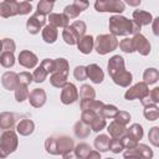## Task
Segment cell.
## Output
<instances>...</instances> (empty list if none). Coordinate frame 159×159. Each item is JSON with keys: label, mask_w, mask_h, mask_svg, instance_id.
<instances>
[{"label": "cell", "mask_w": 159, "mask_h": 159, "mask_svg": "<svg viewBox=\"0 0 159 159\" xmlns=\"http://www.w3.org/2000/svg\"><path fill=\"white\" fill-rule=\"evenodd\" d=\"M109 32L113 36H128L140 34V26L122 15H113L109 17Z\"/></svg>", "instance_id": "1"}, {"label": "cell", "mask_w": 159, "mask_h": 159, "mask_svg": "<svg viewBox=\"0 0 159 159\" xmlns=\"http://www.w3.org/2000/svg\"><path fill=\"white\" fill-rule=\"evenodd\" d=\"M19 139L16 132L12 129L4 130V133L0 135V159H5L9 154L14 153L17 149Z\"/></svg>", "instance_id": "2"}, {"label": "cell", "mask_w": 159, "mask_h": 159, "mask_svg": "<svg viewBox=\"0 0 159 159\" xmlns=\"http://www.w3.org/2000/svg\"><path fill=\"white\" fill-rule=\"evenodd\" d=\"M118 47V40L111 34L98 35L94 40V50L98 55H107Z\"/></svg>", "instance_id": "3"}, {"label": "cell", "mask_w": 159, "mask_h": 159, "mask_svg": "<svg viewBox=\"0 0 159 159\" xmlns=\"http://www.w3.org/2000/svg\"><path fill=\"white\" fill-rule=\"evenodd\" d=\"M94 9L98 12H116L119 15L125 10V4L120 0H97Z\"/></svg>", "instance_id": "4"}, {"label": "cell", "mask_w": 159, "mask_h": 159, "mask_svg": "<svg viewBox=\"0 0 159 159\" xmlns=\"http://www.w3.org/2000/svg\"><path fill=\"white\" fill-rule=\"evenodd\" d=\"M123 157L124 159H152L154 157V153L147 144L138 143L137 147L127 149L123 153Z\"/></svg>", "instance_id": "5"}, {"label": "cell", "mask_w": 159, "mask_h": 159, "mask_svg": "<svg viewBox=\"0 0 159 159\" xmlns=\"http://www.w3.org/2000/svg\"><path fill=\"white\" fill-rule=\"evenodd\" d=\"M148 94H149V86L142 81V82H138L134 86L129 87L124 93V98L127 101H133V99H140L142 101Z\"/></svg>", "instance_id": "6"}, {"label": "cell", "mask_w": 159, "mask_h": 159, "mask_svg": "<svg viewBox=\"0 0 159 159\" xmlns=\"http://www.w3.org/2000/svg\"><path fill=\"white\" fill-rule=\"evenodd\" d=\"M61 89L60 99L63 104H72L78 99V89L73 83L67 82Z\"/></svg>", "instance_id": "7"}, {"label": "cell", "mask_w": 159, "mask_h": 159, "mask_svg": "<svg viewBox=\"0 0 159 159\" xmlns=\"http://www.w3.org/2000/svg\"><path fill=\"white\" fill-rule=\"evenodd\" d=\"M133 50L139 52L142 56H148L150 53V42L147 40V37L142 34H137L132 37Z\"/></svg>", "instance_id": "8"}, {"label": "cell", "mask_w": 159, "mask_h": 159, "mask_svg": "<svg viewBox=\"0 0 159 159\" xmlns=\"http://www.w3.org/2000/svg\"><path fill=\"white\" fill-rule=\"evenodd\" d=\"M46 20H47L46 16L35 12V14L31 15V16L29 17V20L26 21V29H27V31H29L31 35H36V34H39L40 30H41V27L45 26Z\"/></svg>", "instance_id": "9"}, {"label": "cell", "mask_w": 159, "mask_h": 159, "mask_svg": "<svg viewBox=\"0 0 159 159\" xmlns=\"http://www.w3.org/2000/svg\"><path fill=\"white\" fill-rule=\"evenodd\" d=\"M55 143H56V152L57 155H63L75 148V142L71 137L67 135H60L55 137Z\"/></svg>", "instance_id": "10"}, {"label": "cell", "mask_w": 159, "mask_h": 159, "mask_svg": "<svg viewBox=\"0 0 159 159\" xmlns=\"http://www.w3.org/2000/svg\"><path fill=\"white\" fill-rule=\"evenodd\" d=\"M17 62L20 66H22L25 68H35L39 62V58L34 52H31L29 50H24V51H20V53L17 56Z\"/></svg>", "instance_id": "11"}, {"label": "cell", "mask_w": 159, "mask_h": 159, "mask_svg": "<svg viewBox=\"0 0 159 159\" xmlns=\"http://www.w3.org/2000/svg\"><path fill=\"white\" fill-rule=\"evenodd\" d=\"M27 99H29V103L34 108H41L46 103L47 96H46L45 89H42V88H35V89H32L29 93Z\"/></svg>", "instance_id": "12"}, {"label": "cell", "mask_w": 159, "mask_h": 159, "mask_svg": "<svg viewBox=\"0 0 159 159\" xmlns=\"http://www.w3.org/2000/svg\"><path fill=\"white\" fill-rule=\"evenodd\" d=\"M125 70V63H124V58L119 55H114L112 56L109 60H108V63H107V71H108V75L112 77L113 75L116 73H119L122 71Z\"/></svg>", "instance_id": "13"}, {"label": "cell", "mask_w": 159, "mask_h": 159, "mask_svg": "<svg viewBox=\"0 0 159 159\" xmlns=\"http://www.w3.org/2000/svg\"><path fill=\"white\" fill-rule=\"evenodd\" d=\"M86 72H87V78H89L96 84L102 83L104 80V72L101 68V66H98L97 63H89L88 66H86Z\"/></svg>", "instance_id": "14"}, {"label": "cell", "mask_w": 159, "mask_h": 159, "mask_svg": "<svg viewBox=\"0 0 159 159\" xmlns=\"http://www.w3.org/2000/svg\"><path fill=\"white\" fill-rule=\"evenodd\" d=\"M17 15V1L15 0H4L0 1V16L1 17H11Z\"/></svg>", "instance_id": "15"}, {"label": "cell", "mask_w": 159, "mask_h": 159, "mask_svg": "<svg viewBox=\"0 0 159 159\" xmlns=\"http://www.w3.org/2000/svg\"><path fill=\"white\" fill-rule=\"evenodd\" d=\"M76 45H77V48L80 50V52H82L83 55H89L92 52V50L94 48V39L91 35H84L78 39Z\"/></svg>", "instance_id": "16"}, {"label": "cell", "mask_w": 159, "mask_h": 159, "mask_svg": "<svg viewBox=\"0 0 159 159\" xmlns=\"http://www.w3.org/2000/svg\"><path fill=\"white\" fill-rule=\"evenodd\" d=\"M1 83L2 87L7 91H15V88L17 87V73L14 71H6L2 76H1Z\"/></svg>", "instance_id": "17"}, {"label": "cell", "mask_w": 159, "mask_h": 159, "mask_svg": "<svg viewBox=\"0 0 159 159\" xmlns=\"http://www.w3.org/2000/svg\"><path fill=\"white\" fill-rule=\"evenodd\" d=\"M111 78H112V81H113L116 84H118L119 87H129L130 83H132V81H133L132 73H130L129 71H127V70H124V71H122V72H119V73L113 75Z\"/></svg>", "instance_id": "18"}, {"label": "cell", "mask_w": 159, "mask_h": 159, "mask_svg": "<svg viewBox=\"0 0 159 159\" xmlns=\"http://www.w3.org/2000/svg\"><path fill=\"white\" fill-rule=\"evenodd\" d=\"M133 21H135L140 27L142 26H147L150 25L153 21V16L150 12L145 11V10H134L133 11Z\"/></svg>", "instance_id": "19"}, {"label": "cell", "mask_w": 159, "mask_h": 159, "mask_svg": "<svg viewBox=\"0 0 159 159\" xmlns=\"http://www.w3.org/2000/svg\"><path fill=\"white\" fill-rule=\"evenodd\" d=\"M48 25H51V26H53V27H67L68 26V22H70V20H68V17L66 16V15H63V14H57V12H51L50 15H48Z\"/></svg>", "instance_id": "20"}, {"label": "cell", "mask_w": 159, "mask_h": 159, "mask_svg": "<svg viewBox=\"0 0 159 159\" xmlns=\"http://www.w3.org/2000/svg\"><path fill=\"white\" fill-rule=\"evenodd\" d=\"M34 130H35V123L31 119H21L16 125V132L24 137L32 134Z\"/></svg>", "instance_id": "21"}, {"label": "cell", "mask_w": 159, "mask_h": 159, "mask_svg": "<svg viewBox=\"0 0 159 159\" xmlns=\"http://www.w3.org/2000/svg\"><path fill=\"white\" fill-rule=\"evenodd\" d=\"M107 132L108 134L112 137V138H116V139H120L125 133H127V128L118 124L116 120L111 122L108 125H107Z\"/></svg>", "instance_id": "22"}, {"label": "cell", "mask_w": 159, "mask_h": 159, "mask_svg": "<svg viewBox=\"0 0 159 159\" xmlns=\"http://www.w3.org/2000/svg\"><path fill=\"white\" fill-rule=\"evenodd\" d=\"M15 125V116L11 112H2L0 113V129L9 130L12 129Z\"/></svg>", "instance_id": "23"}, {"label": "cell", "mask_w": 159, "mask_h": 159, "mask_svg": "<svg viewBox=\"0 0 159 159\" xmlns=\"http://www.w3.org/2000/svg\"><path fill=\"white\" fill-rule=\"evenodd\" d=\"M58 36V31L56 27L51 26V25H45L42 29V40L46 43H53L56 42Z\"/></svg>", "instance_id": "24"}, {"label": "cell", "mask_w": 159, "mask_h": 159, "mask_svg": "<svg viewBox=\"0 0 159 159\" xmlns=\"http://www.w3.org/2000/svg\"><path fill=\"white\" fill-rule=\"evenodd\" d=\"M104 103L102 101H98V99H81V103H80V107L82 111H93V112H98Z\"/></svg>", "instance_id": "25"}, {"label": "cell", "mask_w": 159, "mask_h": 159, "mask_svg": "<svg viewBox=\"0 0 159 159\" xmlns=\"http://www.w3.org/2000/svg\"><path fill=\"white\" fill-rule=\"evenodd\" d=\"M68 71H70V63H68V61L66 58L60 57V58H55L53 60V72L68 76Z\"/></svg>", "instance_id": "26"}, {"label": "cell", "mask_w": 159, "mask_h": 159, "mask_svg": "<svg viewBox=\"0 0 159 159\" xmlns=\"http://www.w3.org/2000/svg\"><path fill=\"white\" fill-rule=\"evenodd\" d=\"M109 147V137L107 134H98L94 138V148L97 149V152L99 153H104L108 152Z\"/></svg>", "instance_id": "27"}, {"label": "cell", "mask_w": 159, "mask_h": 159, "mask_svg": "<svg viewBox=\"0 0 159 159\" xmlns=\"http://www.w3.org/2000/svg\"><path fill=\"white\" fill-rule=\"evenodd\" d=\"M159 80V71L154 67H150V68H147L144 70L143 72V82L145 84H154L157 83Z\"/></svg>", "instance_id": "28"}, {"label": "cell", "mask_w": 159, "mask_h": 159, "mask_svg": "<svg viewBox=\"0 0 159 159\" xmlns=\"http://www.w3.org/2000/svg\"><path fill=\"white\" fill-rule=\"evenodd\" d=\"M73 132H75V135L77 138H81V139H84L87 138L89 134H91V129H89V125L84 124L83 122L78 120L73 125Z\"/></svg>", "instance_id": "29"}, {"label": "cell", "mask_w": 159, "mask_h": 159, "mask_svg": "<svg viewBox=\"0 0 159 159\" xmlns=\"http://www.w3.org/2000/svg\"><path fill=\"white\" fill-rule=\"evenodd\" d=\"M62 39H63V41H65L67 45L73 46V45L77 43V41H78L80 37L77 36V34L75 32V30H73L71 26H67V27H65L63 31H62Z\"/></svg>", "instance_id": "30"}, {"label": "cell", "mask_w": 159, "mask_h": 159, "mask_svg": "<svg viewBox=\"0 0 159 159\" xmlns=\"http://www.w3.org/2000/svg\"><path fill=\"white\" fill-rule=\"evenodd\" d=\"M118 108L116 107V106H113V104H103L102 106V108L98 111V116H101L102 118H104V119H108V118H114L116 117V114L118 113Z\"/></svg>", "instance_id": "31"}, {"label": "cell", "mask_w": 159, "mask_h": 159, "mask_svg": "<svg viewBox=\"0 0 159 159\" xmlns=\"http://www.w3.org/2000/svg\"><path fill=\"white\" fill-rule=\"evenodd\" d=\"M143 114L145 117V119L153 122V120H157L159 118V108L157 104H149V106H145L144 107V111H143Z\"/></svg>", "instance_id": "32"}, {"label": "cell", "mask_w": 159, "mask_h": 159, "mask_svg": "<svg viewBox=\"0 0 159 159\" xmlns=\"http://www.w3.org/2000/svg\"><path fill=\"white\" fill-rule=\"evenodd\" d=\"M89 152H91V147L87 143H78L73 148V153L77 159H86L87 155L89 154Z\"/></svg>", "instance_id": "33"}, {"label": "cell", "mask_w": 159, "mask_h": 159, "mask_svg": "<svg viewBox=\"0 0 159 159\" xmlns=\"http://www.w3.org/2000/svg\"><path fill=\"white\" fill-rule=\"evenodd\" d=\"M53 6H55V2H53V1L41 0V1H39V4H37V10H36V12H37V14H41V15H43V16L50 15L51 11H52V9H53Z\"/></svg>", "instance_id": "34"}, {"label": "cell", "mask_w": 159, "mask_h": 159, "mask_svg": "<svg viewBox=\"0 0 159 159\" xmlns=\"http://www.w3.org/2000/svg\"><path fill=\"white\" fill-rule=\"evenodd\" d=\"M50 83H51V86L61 89L67 83V76L61 75V73H57V72H53V73H51Z\"/></svg>", "instance_id": "35"}, {"label": "cell", "mask_w": 159, "mask_h": 159, "mask_svg": "<svg viewBox=\"0 0 159 159\" xmlns=\"http://www.w3.org/2000/svg\"><path fill=\"white\" fill-rule=\"evenodd\" d=\"M140 102L144 107L149 106V104H158V102H159V87H155L152 91H149V94L145 98H143Z\"/></svg>", "instance_id": "36"}, {"label": "cell", "mask_w": 159, "mask_h": 159, "mask_svg": "<svg viewBox=\"0 0 159 159\" xmlns=\"http://www.w3.org/2000/svg\"><path fill=\"white\" fill-rule=\"evenodd\" d=\"M78 97H81L82 99H94L96 98V91L89 84H82L80 88Z\"/></svg>", "instance_id": "37"}, {"label": "cell", "mask_w": 159, "mask_h": 159, "mask_svg": "<svg viewBox=\"0 0 159 159\" xmlns=\"http://www.w3.org/2000/svg\"><path fill=\"white\" fill-rule=\"evenodd\" d=\"M127 133L133 137L135 140H140L144 135V130H143V127L139 124V123H133L128 129H127Z\"/></svg>", "instance_id": "38"}, {"label": "cell", "mask_w": 159, "mask_h": 159, "mask_svg": "<svg viewBox=\"0 0 159 159\" xmlns=\"http://www.w3.org/2000/svg\"><path fill=\"white\" fill-rule=\"evenodd\" d=\"M29 88L27 86H24V84H17V87L15 88V99L17 102H24L29 97Z\"/></svg>", "instance_id": "39"}, {"label": "cell", "mask_w": 159, "mask_h": 159, "mask_svg": "<svg viewBox=\"0 0 159 159\" xmlns=\"http://www.w3.org/2000/svg\"><path fill=\"white\" fill-rule=\"evenodd\" d=\"M0 65L5 68H10L15 65V56L11 52H2L0 55Z\"/></svg>", "instance_id": "40"}, {"label": "cell", "mask_w": 159, "mask_h": 159, "mask_svg": "<svg viewBox=\"0 0 159 159\" xmlns=\"http://www.w3.org/2000/svg\"><path fill=\"white\" fill-rule=\"evenodd\" d=\"M107 127V122L104 118H102L101 116L97 114V117L89 123V128L93 130V132H101L102 129H104Z\"/></svg>", "instance_id": "41"}, {"label": "cell", "mask_w": 159, "mask_h": 159, "mask_svg": "<svg viewBox=\"0 0 159 159\" xmlns=\"http://www.w3.org/2000/svg\"><path fill=\"white\" fill-rule=\"evenodd\" d=\"M70 26L75 30V32L77 34L78 37L84 36L86 30H87V26H86V22H84V21H82V20H76V21H73Z\"/></svg>", "instance_id": "42"}, {"label": "cell", "mask_w": 159, "mask_h": 159, "mask_svg": "<svg viewBox=\"0 0 159 159\" xmlns=\"http://www.w3.org/2000/svg\"><path fill=\"white\" fill-rule=\"evenodd\" d=\"M47 76H48V73L45 71V68H43L42 66L36 67V70H35L34 73H32L34 82H36V83H41V82H43V81L47 78Z\"/></svg>", "instance_id": "43"}, {"label": "cell", "mask_w": 159, "mask_h": 159, "mask_svg": "<svg viewBox=\"0 0 159 159\" xmlns=\"http://www.w3.org/2000/svg\"><path fill=\"white\" fill-rule=\"evenodd\" d=\"M114 120H116L118 124L125 127V125L129 123V120H130V114H129L128 112H125V111H118V113H117L116 117H114Z\"/></svg>", "instance_id": "44"}, {"label": "cell", "mask_w": 159, "mask_h": 159, "mask_svg": "<svg viewBox=\"0 0 159 159\" xmlns=\"http://www.w3.org/2000/svg\"><path fill=\"white\" fill-rule=\"evenodd\" d=\"M119 140H120V143H122V145H123L124 149L134 148V147H137V144H138V140H135V139H134L133 137H130L128 133H125Z\"/></svg>", "instance_id": "45"}, {"label": "cell", "mask_w": 159, "mask_h": 159, "mask_svg": "<svg viewBox=\"0 0 159 159\" xmlns=\"http://www.w3.org/2000/svg\"><path fill=\"white\" fill-rule=\"evenodd\" d=\"M34 81L32 78V75L27 71H24V72H20L17 73V83L19 84H24V86H29L31 82Z\"/></svg>", "instance_id": "46"}, {"label": "cell", "mask_w": 159, "mask_h": 159, "mask_svg": "<svg viewBox=\"0 0 159 159\" xmlns=\"http://www.w3.org/2000/svg\"><path fill=\"white\" fill-rule=\"evenodd\" d=\"M80 14H81V11L73 4H70V5L65 6V9H63V15H66L68 17V20L70 19H76Z\"/></svg>", "instance_id": "47"}, {"label": "cell", "mask_w": 159, "mask_h": 159, "mask_svg": "<svg viewBox=\"0 0 159 159\" xmlns=\"http://www.w3.org/2000/svg\"><path fill=\"white\" fill-rule=\"evenodd\" d=\"M1 43H2V51H4V52H11V53L15 52V50H16V43H15V41H14L12 39H9V37L2 39V40H1Z\"/></svg>", "instance_id": "48"}, {"label": "cell", "mask_w": 159, "mask_h": 159, "mask_svg": "<svg viewBox=\"0 0 159 159\" xmlns=\"http://www.w3.org/2000/svg\"><path fill=\"white\" fill-rule=\"evenodd\" d=\"M118 46L119 48L125 52V53H133L134 50H133V43H132V39L129 37H125L124 40H122L120 42H118Z\"/></svg>", "instance_id": "49"}, {"label": "cell", "mask_w": 159, "mask_h": 159, "mask_svg": "<svg viewBox=\"0 0 159 159\" xmlns=\"http://www.w3.org/2000/svg\"><path fill=\"white\" fill-rule=\"evenodd\" d=\"M32 10V5L29 1H17V15H27Z\"/></svg>", "instance_id": "50"}, {"label": "cell", "mask_w": 159, "mask_h": 159, "mask_svg": "<svg viewBox=\"0 0 159 159\" xmlns=\"http://www.w3.org/2000/svg\"><path fill=\"white\" fill-rule=\"evenodd\" d=\"M148 139L154 147H159V128L153 127L148 133Z\"/></svg>", "instance_id": "51"}, {"label": "cell", "mask_w": 159, "mask_h": 159, "mask_svg": "<svg viewBox=\"0 0 159 159\" xmlns=\"http://www.w3.org/2000/svg\"><path fill=\"white\" fill-rule=\"evenodd\" d=\"M108 149L112 153H114V154H119L124 148H123V145H122V143H120L119 139L112 138V139H109V147H108Z\"/></svg>", "instance_id": "52"}, {"label": "cell", "mask_w": 159, "mask_h": 159, "mask_svg": "<svg viewBox=\"0 0 159 159\" xmlns=\"http://www.w3.org/2000/svg\"><path fill=\"white\" fill-rule=\"evenodd\" d=\"M45 149H46V152H47L48 154H51V155H57L55 137H48V138L45 140Z\"/></svg>", "instance_id": "53"}, {"label": "cell", "mask_w": 159, "mask_h": 159, "mask_svg": "<svg viewBox=\"0 0 159 159\" xmlns=\"http://www.w3.org/2000/svg\"><path fill=\"white\" fill-rule=\"evenodd\" d=\"M73 76L77 81H84L87 78V72H86V66H76L73 70Z\"/></svg>", "instance_id": "54"}, {"label": "cell", "mask_w": 159, "mask_h": 159, "mask_svg": "<svg viewBox=\"0 0 159 159\" xmlns=\"http://www.w3.org/2000/svg\"><path fill=\"white\" fill-rule=\"evenodd\" d=\"M97 117V112L93 111H82L81 113V122H83L84 124L89 125V123Z\"/></svg>", "instance_id": "55"}, {"label": "cell", "mask_w": 159, "mask_h": 159, "mask_svg": "<svg viewBox=\"0 0 159 159\" xmlns=\"http://www.w3.org/2000/svg\"><path fill=\"white\" fill-rule=\"evenodd\" d=\"M40 66H42L47 73H52L53 72V60H51V58L42 60V62L40 63Z\"/></svg>", "instance_id": "56"}, {"label": "cell", "mask_w": 159, "mask_h": 159, "mask_svg": "<svg viewBox=\"0 0 159 159\" xmlns=\"http://www.w3.org/2000/svg\"><path fill=\"white\" fill-rule=\"evenodd\" d=\"M72 4H73V5H75L80 11H81V12H82L83 10H86V9L88 7V5H89V4H88V1H82V0H75Z\"/></svg>", "instance_id": "57"}, {"label": "cell", "mask_w": 159, "mask_h": 159, "mask_svg": "<svg viewBox=\"0 0 159 159\" xmlns=\"http://www.w3.org/2000/svg\"><path fill=\"white\" fill-rule=\"evenodd\" d=\"M86 159H101V153L97 150H91Z\"/></svg>", "instance_id": "58"}, {"label": "cell", "mask_w": 159, "mask_h": 159, "mask_svg": "<svg viewBox=\"0 0 159 159\" xmlns=\"http://www.w3.org/2000/svg\"><path fill=\"white\" fill-rule=\"evenodd\" d=\"M153 32H154V35L155 36H158L159 35V31H158V26H159V17H155V19H153Z\"/></svg>", "instance_id": "59"}, {"label": "cell", "mask_w": 159, "mask_h": 159, "mask_svg": "<svg viewBox=\"0 0 159 159\" xmlns=\"http://www.w3.org/2000/svg\"><path fill=\"white\" fill-rule=\"evenodd\" d=\"M62 158H63V159H77V158H76V155H75V153H73V150H71V152H68V153L63 154V155H62Z\"/></svg>", "instance_id": "60"}, {"label": "cell", "mask_w": 159, "mask_h": 159, "mask_svg": "<svg viewBox=\"0 0 159 159\" xmlns=\"http://www.w3.org/2000/svg\"><path fill=\"white\" fill-rule=\"evenodd\" d=\"M128 5H132V6H137V5H140V0H137V1H127Z\"/></svg>", "instance_id": "61"}, {"label": "cell", "mask_w": 159, "mask_h": 159, "mask_svg": "<svg viewBox=\"0 0 159 159\" xmlns=\"http://www.w3.org/2000/svg\"><path fill=\"white\" fill-rule=\"evenodd\" d=\"M2 51V43H1V40H0V52Z\"/></svg>", "instance_id": "62"}, {"label": "cell", "mask_w": 159, "mask_h": 159, "mask_svg": "<svg viewBox=\"0 0 159 159\" xmlns=\"http://www.w3.org/2000/svg\"><path fill=\"white\" fill-rule=\"evenodd\" d=\"M106 159H114V158H106Z\"/></svg>", "instance_id": "63"}]
</instances>
